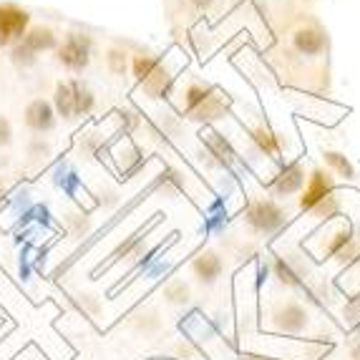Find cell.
Returning a JSON list of instances; mask_svg holds the SVG:
<instances>
[{
	"label": "cell",
	"instance_id": "6da1fadb",
	"mask_svg": "<svg viewBox=\"0 0 360 360\" xmlns=\"http://www.w3.org/2000/svg\"><path fill=\"white\" fill-rule=\"evenodd\" d=\"M96 106V98L91 94V89L86 84H81L78 78H71V81H60L56 86V94H53V108H56V116L66 121H76V119H84L94 111Z\"/></svg>",
	"mask_w": 360,
	"mask_h": 360
},
{
	"label": "cell",
	"instance_id": "7a4b0ae2",
	"mask_svg": "<svg viewBox=\"0 0 360 360\" xmlns=\"http://www.w3.org/2000/svg\"><path fill=\"white\" fill-rule=\"evenodd\" d=\"M56 49H58V36L53 33V28H49V25H33V28L25 30V36L11 49V60L18 68H30L36 66L38 56Z\"/></svg>",
	"mask_w": 360,
	"mask_h": 360
},
{
	"label": "cell",
	"instance_id": "3957f363",
	"mask_svg": "<svg viewBox=\"0 0 360 360\" xmlns=\"http://www.w3.org/2000/svg\"><path fill=\"white\" fill-rule=\"evenodd\" d=\"M91 56H94V41L86 33H68L63 43L56 49V58L63 68L73 73H81L89 68Z\"/></svg>",
	"mask_w": 360,
	"mask_h": 360
},
{
	"label": "cell",
	"instance_id": "277c9868",
	"mask_svg": "<svg viewBox=\"0 0 360 360\" xmlns=\"http://www.w3.org/2000/svg\"><path fill=\"white\" fill-rule=\"evenodd\" d=\"M184 108H186V114L194 116V119H219L224 111V101L214 89H210V86L192 84L186 89Z\"/></svg>",
	"mask_w": 360,
	"mask_h": 360
},
{
	"label": "cell",
	"instance_id": "5b68a950",
	"mask_svg": "<svg viewBox=\"0 0 360 360\" xmlns=\"http://www.w3.org/2000/svg\"><path fill=\"white\" fill-rule=\"evenodd\" d=\"M30 28V13L15 3H0V49H13Z\"/></svg>",
	"mask_w": 360,
	"mask_h": 360
},
{
	"label": "cell",
	"instance_id": "8992f818",
	"mask_svg": "<svg viewBox=\"0 0 360 360\" xmlns=\"http://www.w3.org/2000/svg\"><path fill=\"white\" fill-rule=\"evenodd\" d=\"M283 222H285L283 210H280L275 202H270V199L255 202V205L250 207V212H247V224L259 234L277 232V229L283 227Z\"/></svg>",
	"mask_w": 360,
	"mask_h": 360
},
{
	"label": "cell",
	"instance_id": "52a82bcc",
	"mask_svg": "<svg viewBox=\"0 0 360 360\" xmlns=\"http://www.w3.org/2000/svg\"><path fill=\"white\" fill-rule=\"evenodd\" d=\"M25 127L30 129L33 134H49L56 129V108L51 101L46 98H33V101L25 106L23 114Z\"/></svg>",
	"mask_w": 360,
	"mask_h": 360
},
{
	"label": "cell",
	"instance_id": "ba28073f",
	"mask_svg": "<svg viewBox=\"0 0 360 360\" xmlns=\"http://www.w3.org/2000/svg\"><path fill=\"white\" fill-rule=\"evenodd\" d=\"M333 199V179L330 174H325V172H312V176L307 179L305 192H302L300 199V207L302 210H318L320 205L325 202H330Z\"/></svg>",
	"mask_w": 360,
	"mask_h": 360
},
{
	"label": "cell",
	"instance_id": "9c48e42d",
	"mask_svg": "<svg viewBox=\"0 0 360 360\" xmlns=\"http://www.w3.org/2000/svg\"><path fill=\"white\" fill-rule=\"evenodd\" d=\"M275 325H277V330L280 333H290V335L302 333L305 330V325H307L305 307H300L297 302H288V305H283L275 312Z\"/></svg>",
	"mask_w": 360,
	"mask_h": 360
},
{
	"label": "cell",
	"instance_id": "30bf717a",
	"mask_svg": "<svg viewBox=\"0 0 360 360\" xmlns=\"http://www.w3.org/2000/svg\"><path fill=\"white\" fill-rule=\"evenodd\" d=\"M295 49L302 56H320L325 51V33L315 25H305L295 33Z\"/></svg>",
	"mask_w": 360,
	"mask_h": 360
},
{
	"label": "cell",
	"instance_id": "8fae6325",
	"mask_svg": "<svg viewBox=\"0 0 360 360\" xmlns=\"http://www.w3.org/2000/svg\"><path fill=\"white\" fill-rule=\"evenodd\" d=\"M302 184H305V172L300 169V164H290V167H285L283 174L277 176V181H275V194L285 197V194L297 192V189H300Z\"/></svg>",
	"mask_w": 360,
	"mask_h": 360
},
{
	"label": "cell",
	"instance_id": "7c38bea8",
	"mask_svg": "<svg viewBox=\"0 0 360 360\" xmlns=\"http://www.w3.org/2000/svg\"><path fill=\"white\" fill-rule=\"evenodd\" d=\"M219 272H222V262H219L217 255L207 252V255H202V257L194 259V275L199 277V283H205V285L217 283Z\"/></svg>",
	"mask_w": 360,
	"mask_h": 360
},
{
	"label": "cell",
	"instance_id": "4fadbf2b",
	"mask_svg": "<svg viewBox=\"0 0 360 360\" xmlns=\"http://www.w3.org/2000/svg\"><path fill=\"white\" fill-rule=\"evenodd\" d=\"M252 141L257 144V149L262 151V154L267 156H277L280 154V139H277V134L267 131V129H257V131H252Z\"/></svg>",
	"mask_w": 360,
	"mask_h": 360
},
{
	"label": "cell",
	"instance_id": "5bb4252c",
	"mask_svg": "<svg viewBox=\"0 0 360 360\" xmlns=\"http://www.w3.org/2000/svg\"><path fill=\"white\" fill-rule=\"evenodd\" d=\"M275 272H277V277H280V283H285V285H302V272L295 270V264L290 262V259L277 257Z\"/></svg>",
	"mask_w": 360,
	"mask_h": 360
},
{
	"label": "cell",
	"instance_id": "9a60e30c",
	"mask_svg": "<svg viewBox=\"0 0 360 360\" xmlns=\"http://www.w3.org/2000/svg\"><path fill=\"white\" fill-rule=\"evenodd\" d=\"M325 162L330 164V167L335 169V172H338L340 176H345V179H353V176H355V169L350 167V162H348V159H345L342 154H335V151H328V154H325Z\"/></svg>",
	"mask_w": 360,
	"mask_h": 360
},
{
	"label": "cell",
	"instance_id": "2e32d148",
	"mask_svg": "<svg viewBox=\"0 0 360 360\" xmlns=\"http://www.w3.org/2000/svg\"><path fill=\"white\" fill-rule=\"evenodd\" d=\"M106 63L114 73H124V71H127V53H121V51H116V49L108 51Z\"/></svg>",
	"mask_w": 360,
	"mask_h": 360
},
{
	"label": "cell",
	"instance_id": "e0dca14e",
	"mask_svg": "<svg viewBox=\"0 0 360 360\" xmlns=\"http://www.w3.org/2000/svg\"><path fill=\"white\" fill-rule=\"evenodd\" d=\"M13 141V127L11 121L6 119V116L0 114V149H6L8 144Z\"/></svg>",
	"mask_w": 360,
	"mask_h": 360
},
{
	"label": "cell",
	"instance_id": "ac0fdd59",
	"mask_svg": "<svg viewBox=\"0 0 360 360\" xmlns=\"http://www.w3.org/2000/svg\"><path fill=\"white\" fill-rule=\"evenodd\" d=\"M30 156H36V159H46V156H49V146L43 144L41 139H36V141H33V144H30Z\"/></svg>",
	"mask_w": 360,
	"mask_h": 360
},
{
	"label": "cell",
	"instance_id": "d6986e66",
	"mask_svg": "<svg viewBox=\"0 0 360 360\" xmlns=\"http://www.w3.org/2000/svg\"><path fill=\"white\" fill-rule=\"evenodd\" d=\"M186 295H189V290L184 285H176V290H169V297L174 302H186Z\"/></svg>",
	"mask_w": 360,
	"mask_h": 360
},
{
	"label": "cell",
	"instance_id": "ffe728a7",
	"mask_svg": "<svg viewBox=\"0 0 360 360\" xmlns=\"http://www.w3.org/2000/svg\"><path fill=\"white\" fill-rule=\"evenodd\" d=\"M189 3H192L194 8H199V11H207V8H210L214 0H189Z\"/></svg>",
	"mask_w": 360,
	"mask_h": 360
},
{
	"label": "cell",
	"instance_id": "44dd1931",
	"mask_svg": "<svg viewBox=\"0 0 360 360\" xmlns=\"http://www.w3.org/2000/svg\"><path fill=\"white\" fill-rule=\"evenodd\" d=\"M6 199H8V186H6V181L0 179V207L6 205Z\"/></svg>",
	"mask_w": 360,
	"mask_h": 360
},
{
	"label": "cell",
	"instance_id": "7402d4cb",
	"mask_svg": "<svg viewBox=\"0 0 360 360\" xmlns=\"http://www.w3.org/2000/svg\"><path fill=\"white\" fill-rule=\"evenodd\" d=\"M350 358H353V360H360V345H355L353 353H350Z\"/></svg>",
	"mask_w": 360,
	"mask_h": 360
},
{
	"label": "cell",
	"instance_id": "603a6c76",
	"mask_svg": "<svg viewBox=\"0 0 360 360\" xmlns=\"http://www.w3.org/2000/svg\"><path fill=\"white\" fill-rule=\"evenodd\" d=\"M245 360H264V358H257V355H247Z\"/></svg>",
	"mask_w": 360,
	"mask_h": 360
},
{
	"label": "cell",
	"instance_id": "cb8c5ba5",
	"mask_svg": "<svg viewBox=\"0 0 360 360\" xmlns=\"http://www.w3.org/2000/svg\"><path fill=\"white\" fill-rule=\"evenodd\" d=\"M0 237H3V224H0Z\"/></svg>",
	"mask_w": 360,
	"mask_h": 360
}]
</instances>
